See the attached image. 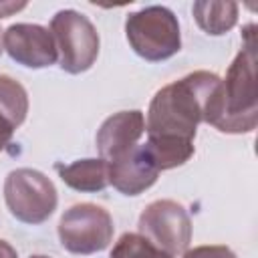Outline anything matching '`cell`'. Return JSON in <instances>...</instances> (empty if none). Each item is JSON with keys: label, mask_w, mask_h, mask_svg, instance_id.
<instances>
[{"label": "cell", "mask_w": 258, "mask_h": 258, "mask_svg": "<svg viewBox=\"0 0 258 258\" xmlns=\"http://www.w3.org/2000/svg\"><path fill=\"white\" fill-rule=\"evenodd\" d=\"M14 131H16V127L8 121V117H6V115H2V113H0V151H4V149H6V145L10 143V139H12Z\"/></svg>", "instance_id": "cell-16"}, {"label": "cell", "mask_w": 258, "mask_h": 258, "mask_svg": "<svg viewBox=\"0 0 258 258\" xmlns=\"http://www.w3.org/2000/svg\"><path fill=\"white\" fill-rule=\"evenodd\" d=\"M191 14L198 26L212 36H222L230 32L238 22V4L236 2H214L198 0L191 6Z\"/></svg>", "instance_id": "cell-12"}, {"label": "cell", "mask_w": 258, "mask_h": 258, "mask_svg": "<svg viewBox=\"0 0 258 258\" xmlns=\"http://www.w3.org/2000/svg\"><path fill=\"white\" fill-rule=\"evenodd\" d=\"M0 258H18L16 250L6 240H0Z\"/></svg>", "instance_id": "cell-18"}, {"label": "cell", "mask_w": 258, "mask_h": 258, "mask_svg": "<svg viewBox=\"0 0 258 258\" xmlns=\"http://www.w3.org/2000/svg\"><path fill=\"white\" fill-rule=\"evenodd\" d=\"M181 258H238V256L228 246L208 244V246H196L191 250H185Z\"/></svg>", "instance_id": "cell-15"}, {"label": "cell", "mask_w": 258, "mask_h": 258, "mask_svg": "<svg viewBox=\"0 0 258 258\" xmlns=\"http://www.w3.org/2000/svg\"><path fill=\"white\" fill-rule=\"evenodd\" d=\"M2 50H4V48H2V34H0V54H2Z\"/></svg>", "instance_id": "cell-20"}, {"label": "cell", "mask_w": 258, "mask_h": 258, "mask_svg": "<svg viewBox=\"0 0 258 258\" xmlns=\"http://www.w3.org/2000/svg\"><path fill=\"white\" fill-rule=\"evenodd\" d=\"M54 169L58 171L60 179L77 189V191H103L109 185V165L101 157H89V159H77L69 165L56 163Z\"/></svg>", "instance_id": "cell-11"}, {"label": "cell", "mask_w": 258, "mask_h": 258, "mask_svg": "<svg viewBox=\"0 0 258 258\" xmlns=\"http://www.w3.org/2000/svg\"><path fill=\"white\" fill-rule=\"evenodd\" d=\"M0 113L18 129L28 113V93L12 77L0 75Z\"/></svg>", "instance_id": "cell-13"}, {"label": "cell", "mask_w": 258, "mask_h": 258, "mask_svg": "<svg viewBox=\"0 0 258 258\" xmlns=\"http://www.w3.org/2000/svg\"><path fill=\"white\" fill-rule=\"evenodd\" d=\"M109 258H173L163 250L155 248L137 232H125L113 246Z\"/></svg>", "instance_id": "cell-14"}, {"label": "cell", "mask_w": 258, "mask_h": 258, "mask_svg": "<svg viewBox=\"0 0 258 258\" xmlns=\"http://www.w3.org/2000/svg\"><path fill=\"white\" fill-rule=\"evenodd\" d=\"M60 69L69 75L89 71L99 56V32L95 24L77 10H58L50 20Z\"/></svg>", "instance_id": "cell-5"}, {"label": "cell", "mask_w": 258, "mask_h": 258, "mask_svg": "<svg viewBox=\"0 0 258 258\" xmlns=\"http://www.w3.org/2000/svg\"><path fill=\"white\" fill-rule=\"evenodd\" d=\"M2 48L12 60L28 69H44L58 60L56 44L48 28L18 22L2 32Z\"/></svg>", "instance_id": "cell-8"}, {"label": "cell", "mask_w": 258, "mask_h": 258, "mask_svg": "<svg viewBox=\"0 0 258 258\" xmlns=\"http://www.w3.org/2000/svg\"><path fill=\"white\" fill-rule=\"evenodd\" d=\"M26 8V2H10V0H2L0 2V18H8L14 12Z\"/></svg>", "instance_id": "cell-17"}, {"label": "cell", "mask_w": 258, "mask_h": 258, "mask_svg": "<svg viewBox=\"0 0 258 258\" xmlns=\"http://www.w3.org/2000/svg\"><path fill=\"white\" fill-rule=\"evenodd\" d=\"M113 218L97 204H75L58 222V240L71 254H97L113 242Z\"/></svg>", "instance_id": "cell-6"}, {"label": "cell", "mask_w": 258, "mask_h": 258, "mask_svg": "<svg viewBox=\"0 0 258 258\" xmlns=\"http://www.w3.org/2000/svg\"><path fill=\"white\" fill-rule=\"evenodd\" d=\"M256 26L244 28V42L232 60L226 79L220 81L208 101L204 123L222 133H252L258 125V93H256Z\"/></svg>", "instance_id": "cell-2"}, {"label": "cell", "mask_w": 258, "mask_h": 258, "mask_svg": "<svg viewBox=\"0 0 258 258\" xmlns=\"http://www.w3.org/2000/svg\"><path fill=\"white\" fill-rule=\"evenodd\" d=\"M109 165V185L123 196H139L149 189L159 175L145 145H137L127 155L119 157Z\"/></svg>", "instance_id": "cell-10"}, {"label": "cell", "mask_w": 258, "mask_h": 258, "mask_svg": "<svg viewBox=\"0 0 258 258\" xmlns=\"http://www.w3.org/2000/svg\"><path fill=\"white\" fill-rule=\"evenodd\" d=\"M137 234L169 256H181L191 242V218L175 200H155L139 216Z\"/></svg>", "instance_id": "cell-7"}, {"label": "cell", "mask_w": 258, "mask_h": 258, "mask_svg": "<svg viewBox=\"0 0 258 258\" xmlns=\"http://www.w3.org/2000/svg\"><path fill=\"white\" fill-rule=\"evenodd\" d=\"M30 258H48V256H42V254H34V256H30Z\"/></svg>", "instance_id": "cell-19"}, {"label": "cell", "mask_w": 258, "mask_h": 258, "mask_svg": "<svg viewBox=\"0 0 258 258\" xmlns=\"http://www.w3.org/2000/svg\"><path fill=\"white\" fill-rule=\"evenodd\" d=\"M145 133V117L141 111H119L103 121L97 131L99 157L107 163L117 161L139 145Z\"/></svg>", "instance_id": "cell-9"}, {"label": "cell", "mask_w": 258, "mask_h": 258, "mask_svg": "<svg viewBox=\"0 0 258 258\" xmlns=\"http://www.w3.org/2000/svg\"><path fill=\"white\" fill-rule=\"evenodd\" d=\"M4 202L8 212L18 222L38 226L52 216L58 196L54 183L42 171L18 167L4 179Z\"/></svg>", "instance_id": "cell-4"}, {"label": "cell", "mask_w": 258, "mask_h": 258, "mask_svg": "<svg viewBox=\"0 0 258 258\" xmlns=\"http://www.w3.org/2000/svg\"><path fill=\"white\" fill-rule=\"evenodd\" d=\"M125 36L133 52L149 62L167 60L181 48L177 16L165 6H145L129 14Z\"/></svg>", "instance_id": "cell-3"}, {"label": "cell", "mask_w": 258, "mask_h": 258, "mask_svg": "<svg viewBox=\"0 0 258 258\" xmlns=\"http://www.w3.org/2000/svg\"><path fill=\"white\" fill-rule=\"evenodd\" d=\"M220 77L210 71H194L179 81L161 87L147 109L143 143L159 171L183 165L194 155V137L210 97L220 85Z\"/></svg>", "instance_id": "cell-1"}]
</instances>
